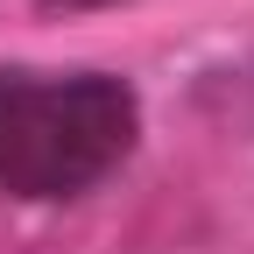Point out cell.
I'll use <instances>...</instances> for the list:
<instances>
[{
    "label": "cell",
    "instance_id": "7a4b0ae2",
    "mask_svg": "<svg viewBox=\"0 0 254 254\" xmlns=\"http://www.w3.org/2000/svg\"><path fill=\"white\" fill-rule=\"evenodd\" d=\"M43 7H78V0H43Z\"/></svg>",
    "mask_w": 254,
    "mask_h": 254
},
{
    "label": "cell",
    "instance_id": "6da1fadb",
    "mask_svg": "<svg viewBox=\"0 0 254 254\" xmlns=\"http://www.w3.org/2000/svg\"><path fill=\"white\" fill-rule=\"evenodd\" d=\"M141 134L134 85L106 71H0V190L64 205L106 184Z\"/></svg>",
    "mask_w": 254,
    "mask_h": 254
}]
</instances>
